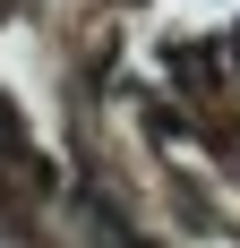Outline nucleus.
<instances>
[{
  "label": "nucleus",
  "mask_w": 240,
  "mask_h": 248,
  "mask_svg": "<svg viewBox=\"0 0 240 248\" xmlns=\"http://www.w3.org/2000/svg\"><path fill=\"white\" fill-rule=\"evenodd\" d=\"M232 60H240V34H232Z\"/></svg>",
  "instance_id": "f257e3e1"
}]
</instances>
